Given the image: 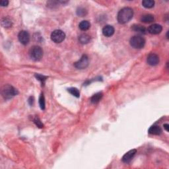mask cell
I'll list each match as a JSON object with an SVG mask.
<instances>
[{
    "instance_id": "obj_1",
    "label": "cell",
    "mask_w": 169,
    "mask_h": 169,
    "mask_svg": "<svg viewBox=\"0 0 169 169\" xmlns=\"http://www.w3.org/2000/svg\"><path fill=\"white\" fill-rule=\"evenodd\" d=\"M133 11L130 7H124L120 10L117 15L118 21L120 24H126L133 18Z\"/></svg>"
},
{
    "instance_id": "obj_2",
    "label": "cell",
    "mask_w": 169,
    "mask_h": 169,
    "mask_svg": "<svg viewBox=\"0 0 169 169\" xmlns=\"http://www.w3.org/2000/svg\"><path fill=\"white\" fill-rule=\"evenodd\" d=\"M29 56L34 61H39L42 58L43 50L39 46H34L29 50Z\"/></svg>"
},
{
    "instance_id": "obj_3",
    "label": "cell",
    "mask_w": 169,
    "mask_h": 169,
    "mask_svg": "<svg viewBox=\"0 0 169 169\" xmlns=\"http://www.w3.org/2000/svg\"><path fill=\"white\" fill-rule=\"evenodd\" d=\"M18 94V91L13 86L6 85L2 88L1 95L5 99H10Z\"/></svg>"
},
{
    "instance_id": "obj_4",
    "label": "cell",
    "mask_w": 169,
    "mask_h": 169,
    "mask_svg": "<svg viewBox=\"0 0 169 169\" xmlns=\"http://www.w3.org/2000/svg\"><path fill=\"white\" fill-rule=\"evenodd\" d=\"M130 45L135 49L143 48L145 44V40L140 35H135L131 37L130 41Z\"/></svg>"
},
{
    "instance_id": "obj_5",
    "label": "cell",
    "mask_w": 169,
    "mask_h": 169,
    "mask_svg": "<svg viewBox=\"0 0 169 169\" xmlns=\"http://www.w3.org/2000/svg\"><path fill=\"white\" fill-rule=\"evenodd\" d=\"M66 38V34L62 30H55L52 32L51 40L55 43H61Z\"/></svg>"
},
{
    "instance_id": "obj_6",
    "label": "cell",
    "mask_w": 169,
    "mask_h": 169,
    "mask_svg": "<svg viewBox=\"0 0 169 169\" xmlns=\"http://www.w3.org/2000/svg\"><path fill=\"white\" fill-rule=\"evenodd\" d=\"M89 60L87 55H83L81 59L74 64L75 67L79 70H84L89 66Z\"/></svg>"
},
{
    "instance_id": "obj_7",
    "label": "cell",
    "mask_w": 169,
    "mask_h": 169,
    "mask_svg": "<svg viewBox=\"0 0 169 169\" xmlns=\"http://www.w3.org/2000/svg\"><path fill=\"white\" fill-rule=\"evenodd\" d=\"M19 40L22 44L27 45L28 44L30 41V35L29 33L26 30H21L18 34Z\"/></svg>"
},
{
    "instance_id": "obj_8",
    "label": "cell",
    "mask_w": 169,
    "mask_h": 169,
    "mask_svg": "<svg viewBox=\"0 0 169 169\" xmlns=\"http://www.w3.org/2000/svg\"><path fill=\"white\" fill-rule=\"evenodd\" d=\"M147 64L151 66H155L159 63V57L156 54L151 53L147 56Z\"/></svg>"
},
{
    "instance_id": "obj_9",
    "label": "cell",
    "mask_w": 169,
    "mask_h": 169,
    "mask_svg": "<svg viewBox=\"0 0 169 169\" xmlns=\"http://www.w3.org/2000/svg\"><path fill=\"white\" fill-rule=\"evenodd\" d=\"M162 30V27L160 25L153 24L148 28V32L151 34H158L161 32Z\"/></svg>"
},
{
    "instance_id": "obj_10",
    "label": "cell",
    "mask_w": 169,
    "mask_h": 169,
    "mask_svg": "<svg viewBox=\"0 0 169 169\" xmlns=\"http://www.w3.org/2000/svg\"><path fill=\"white\" fill-rule=\"evenodd\" d=\"M136 152V149L130 150V151H128V153H126L124 156H123L122 161L125 162V163H129V162L132 160V158H133V156H135Z\"/></svg>"
},
{
    "instance_id": "obj_11",
    "label": "cell",
    "mask_w": 169,
    "mask_h": 169,
    "mask_svg": "<svg viewBox=\"0 0 169 169\" xmlns=\"http://www.w3.org/2000/svg\"><path fill=\"white\" fill-rule=\"evenodd\" d=\"M115 30L111 25H106L103 28V34L106 37H110L114 34Z\"/></svg>"
},
{
    "instance_id": "obj_12",
    "label": "cell",
    "mask_w": 169,
    "mask_h": 169,
    "mask_svg": "<svg viewBox=\"0 0 169 169\" xmlns=\"http://www.w3.org/2000/svg\"><path fill=\"white\" fill-rule=\"evenodd\" d=\"M148 132L151 135H158L162 133V129L160 128V126H156V125H153L151 126L148 130Z\"/></svg>"
},
{
    "instance_id": "obj_13",
    "label": "cell",
    "mask_w": 169,
    "mask_h": 169,
    "mask_svg": "<svg viewBox=\"0 0 169 169\" xmlns=\"http://www.w3.org/2000/svg\"><path fill=\"white\" fill-rule=\"evenodd\" d=\"M131 29L134 30L135 32L139 33V34H145L147 33V29L144 27L140 25H133L131 27Z\"/></svg>"
},
{
    "instance_id": "obj_14",
    "label": "cell",
    "mask_w": 169,
    "mask_h": 169,
    "mask_svg": "<svg viewBox=\"0 0 169 169\" xmlns=\"http://www.w3.org/2000/svg\"><path fill=\"white\" fill-rule=\"evenodd\" d=\"M79 41L82 44H86L91 41V36L87 34H82L79 37Z\"/></svg>"
},
{
    "instance_id": "obj_15",
    "label": "cell",
    "mask_w": 169,
    "mask_h": 169,
    "mask_svg": "<svg viewBox=\"0 0 169 169\" xmlns=\"http://www.w3.org/2000/svg\"><path fill=\"white\" fill-rule=\"evenodd\" d=\"M154 20H155V18H154L153 15L151 14L145 15L141 17V21L144 23H151L154 21Z\"/></svg>"
},
{
    "instance_id": "obj_16",
    "label": "cell",
    "mask_w": 169,
    "mask_h": 169,
    "mask_svg": "<svg viewBox=\"0 0 169 169\" xmlns=\"http://www.w3.org/2000/svg\"><path fill=\"white\" fill-rule=\"evenodd\" d=\"M79 27L81 30H83V31L87 30H89V28L91 27V23L88 21H82L79 23Z\"/></svg>"
},
{
    "instance_id": "obj_17",
    "label": "cell",
    "mask_w": 169,
    "mask_h": 169,
    "mask_svg": "<svg viewBox=\"0 0 169 169\" xmlns=\"http://www.w3.org/2000/svg\"><path fill=\"white\" fill-rule=\"evenodd\" d=\"M103 97V93H98L95 95H94L93 97H91V101L92 103L93 104H97L99 103V102L101 101V99Z\"/></svg>"
},
{
    "instance_id": "obj_18",
    "label": "cell",
    "mask_w": 169,
    "mask_h": 169,
    "mask_svg": "<svg viewBox=\"0 0 169 169\" xmlns=\"http://www.w3.org/2000/svg\"><path fill=\"white\" fill-rule=\"evenodd\" d=\"M154 5H155V1L153 0H144L142 1V5L147 9L153 7Z\"/></svg>"
},
{
    "instance_id": "obj_19",
    "label": "cell",
    "mask_w": 169,
    "mask_h": 169,
    "mask_svg": "<svg viewBox=\"0 0 169 169\" xmlns=\"http://www.w3.org/2000/svg\"><path fill=\"white\" fill-rule=\"evenodd\" d=\"M1 24L4 27H5V28H9V27H11L12 26V21L9 18H3V19H2Z\"/></svg>"
},
{
    "instance_id": "obj_20",
    "label": "cell",
    "mask_w": 169,
    "mask_h": 169,
    "mask_svg": "<svg viewBox=\"0 0 169 169\" xmlns=\"http://www.w3.org/2000/svg\"><path fill=\"white\" fill-rule=\"evenodd\" d=\"M68 91L70 94H72L73 96L76 97L77 98H79L80 97V93H79V90L77 88H75V87H72V88H70L68 89Z\"/></svg>"
},
{
    "instance_id": "obj_21",
    "label": "cell",
    "mask_w": 169,
    "mask_h": 169,
    "mask_svg": "<svg viewBox=\"0 0 169 169\" xmlns=\"http://www.w3.org/2000/svg\"><path fill=\"white\" fill-rule=\"evenodd\" d=\"M39 105L42 110L45 109V99L42 93L41 94L39 98Z\"/></svg>"
},
{
    "instance_id": "obj_22",
    "label": "cell",
    "mask_w": 169,
    "mask_h": 169,
    "mask_svg": "<svg viewBox=\"0 0 169 169\" xmlns=\"http://www.w3.org/2000/svg\"><path fill=\"white\" fill-rule=\"evenodd\" d=\"M87 13V11L85 8L79 7L78 10H77V14H78L79 16L84 17L85 15H86Z\"/></svg>"
},
{
    "instance_id": "obj_23",
    "label": "cell",
    "mask_w": 169,
    "mask_h": 169,
    "mask_svg": "<svg viewBox=\"0 0 169 169\" xmlns=\"http://www.w3.org/2000/svg\"><path fill=\"white\" fill-rule=\"evenodd\" d=\"M35 78H36L38 80L40 81H41V83L44 85L45 83V81L48 79V77L42 76V75H40V74H36L35 75Z\"/></svg>"
},
{
    "instance_id": "obj_24",
    "label": "cell",
    "mask_w": 169,
    "mask_h": 169,
    "mask_svg": "<svg viewBox=\"0 0 169 169\" xmlns=\"http://www.w3.org/2000/svg\"><path fill=\"white\" fill-rule=\"evenodd\" d=\"M34 122L35 123V124L38 127V128H43V124L42 123L40 122V119L38 117H36L34 119Z\"/></svg>"
},
{
    "instance_id": "obj_25",
    "label": "cell",
    "mask_w": 169,
    "mask_h": 169,
    "mask_svg": "<svg viewBox=\"0 0 169 169\" xmlns=\"http://www.w3.org/2000/svg\"><path fill=\"white\" fill-rule=\"evenodd\" d=\"M8 4H9V1H7V0H1L0 1V5L2 7H6V6L8 5Z\"/></svg>"
},
{
    "instance_id": "obj_26",
    "label": "cell",
    "mask_w": 169,
    "mask_h": 169,
    "mask_svg": "<svg viewBox=\"0 0 169 169\" xmlns=\"http://www.w3.org/2000/svg\"><path fill=\"white\" fill-rule=\"evenodd\" d=\"M28 102H29V104H30V105H32L33 103H34V99H33V97H30V98H29Z\"/></svg>"
},
{
    "instance_id": "obj_27",
    "label": "cell",
    "mask_w": 169,
    "mask_h": 169,
    "mask_svg": "<svg viewBox=\"0 0 169 169\" xmlns=\"http://www.w3.org/2000/svg\"><path fill=\"white\" fill-rule=\"evenodd\" d=\"M163 126H164V128L165 129V130H166V131H169V129H168V128H169V125H168V124H164V125H163Z\"/></svg>"
}]
</instances>
